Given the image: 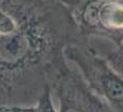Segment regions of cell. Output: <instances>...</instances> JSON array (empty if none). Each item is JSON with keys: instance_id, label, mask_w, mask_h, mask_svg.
<instances>
[{"instance_id": "6da1fadb", "label": "cell", "mask_w": 123, "mask_h": 112, "mask_svg": "<svg viewBox=\"0 0 123 112\" xmlns=\"http://www.w3.org/2000/svg\"><path fill=\"white\" fill-rule=\"evenodd\" d=\"M81 37L61 0H0V107L32 106L69 66Z\"/></svg>"}, {"instance_id": "7a4b0ae2", "label": "cell", "mask_w": 123, "mask_h": 112, "mask_svg": "<svg viewBox=\"0 0 123 112\" xmlns=\"http://www.w3.org/2000/svg\"><path fill=\"white\" fill-rule=\"evenodd\" d=\"M64 56L77 66L88 86L113 112H123V78L92 47L89 39L79 37L71 41L65 47Z\"/></svg>"}, {"instance_id": "3957f363", "label": "cell", "mask_w": 123, "mask_h": 112, "mask_svg": "<svg viewBox=\"0 0 123 112\" xmlns=\"http://www.w3.org/2000/svg\"><path fill=\"white\" fill-rule=\"evenodd\" d=\"M68 8L79 35L100 37L118 46L123 41V0H61Z\"/></svg>"}, {"instance_id": "277c9868", "label": "cell", "mask_w": 123, "mask_h": 112, "mask_svg": "<svg viewBox=\"0 0 123 112\" xmlns=\"http://www.w3.org/2000/svg\"><path fill=\"white\" fill-rule=\"evenodd\" d=\"M58 99L59 112H113L85 82L79 70L68 66L50 87Z\"/></svg>"}, {"instance_id": "5b68a950", "label": "cell", "mask_w": 123, "mask_h": 112, "mask_svg": "<svg viewBox=\"0 0 123 112\" xmlns=\"http://www.w3.org/2000/svg\"><path fill=\"white\" fill-rule=\"evenodd\" d=\"M0 112H57L52 102L50 87L46 88L37 101L32 106H2Z\"/></svg>"}, {"instance_id": "8992f818", "label": "cell", "mask_w": 123, "mask_h": 112, "mask_svg": "<svg viewBox=\"0 0 123 112\" xmlns=\"http://www.w3.org/2000/svg\"><path fill=\"white\" fill-rule=\"evenodd\" d=\"M104 57L112 69L123 78V41L117 46L116 49L104 54Z\"/></svg>"}]
</instances>
